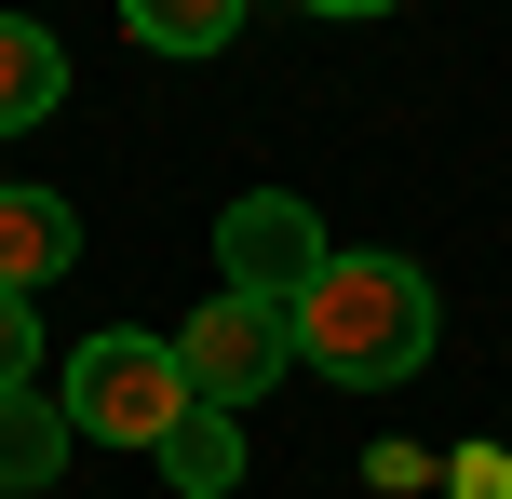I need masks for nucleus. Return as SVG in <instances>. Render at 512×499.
I'll list each match as a JSON object with an SVG mask.
<instances>
[{
	"instance_id": "12",
	"label": "nucleus",
	"mask_w": 512,
	"mask_h": 499,
	"mask_svg": "<svg viewBox=\"0 0 512 499\" xmlns=\"http://www.w3.org/2000/svg\"><path fill=\"white\" fill-rule=\"evenodd\" d=\"M297 14H405V0H297Z\"/></svg>"
},
{
	"instance_id": "3",
	"label": "nucleus",
	"mask_w": 512,
	"mask_h": 499,
	"mask_svg": "<svg viewBox=\"0 0 512 499\" xmlns=\"http://www.w3.org/2000/svg\"><path fill=\"white\" fill-rule=\"evenodd\" d=\"M176 365H189V405H230V419H243L270 378H297V311H270V297H230V284H216L203 311H189Z\"/></svg>"
},
{
	"instance_id": "11",
	"label": "nucleus",
	"mask_w": 512,
	"mask_h": 499,
	"mask_svg": "<svg viewBox=\"0 0 512 499\" xmlns=\"http://www.w3.org/2000/svg\"><path fill=\"white\" fill-rule=\"evenodd\" d=\"M459 473H472V499H512V459H459Z\"/></svg>"
},
{
	"instance_id": "1",
	"label": "nucleus",
	"mask_w": 512,
	"mask_h": 499,
	"mask_svg": "<svg viewBox=\"0 0 512 499\" xmlns=\"http://www.w3.org/2000/svg\"><path fill=\"white\" fill-rule=\"evenodd\" d=\"M445 338L432 284H418V257H324L297 297V365L337 378V392H391V378H418Z\"/></svg>"
},
{
	"instance_id": "7",
	"label": "nucleus",
	"mask_w": 512,
	"mask_h": 499,
	"mask_svg": "<svg viewBox=\"0 0 512 499\" xmlns=\"http://www.w3.org/2000/svg\"><path fill=\"white\" fill-rule=\"evenodd\" d=\"M54 95H68V54H54L41 14H0V135L54 122Z\"/></svg>"
},
{
	"instance_id": "5",
	"label": "nucleus",
	"mask_w": 512,
	"mask_h": 499,
	"mask_svg": "<svg viewBox=\"0 0 512 499\" xmlns=\"http://www.w3.org/2000/svg\"><path fill=\"white\" fill-rule=\"evenodd\" d=\"M54 270H81V216L54 203V189H0V284L41 297Z\"/></svg>"
},
{
	"instance_id": "4",
	"label": "nucleus",
	"mask_w": 512,
	"mask_h": 499,
	"mask_svg": "<svg viewBox=\"0 0 512 499\" xmlns=\"http://www.w3.org/2000/svg\"><path fill=\"white\" fill-rule=\"evenodd\" d=\"M216 257H230V297H270V311H297V297H310V270H324L337 243H324V216H310L297 189H243V203L216 216Z\"/></svg>"
},
{
	"instance_id": "8",
	"label": "nucleus",
	"mask_w": 512,
	"mask_h": 499,
	"mask_svg": "<svg viewBox=\"0 0 512 499\" xmlns=\"http://www.w3.org/2000/svg\"><path fill=\"white\" fill-rule=\"evenodd\" d=\"M68 446H81V432H68V405H54V392H0V486H54V473H68Z\"/></svg>"
},
{
	"instance_id": "2",
	"label": "nucleus",
	"mask_w": 512,
	"mask_h": 499,
	"mask_svg": "<svg viewBox=\"0 0 512 499\" xmlns=\"http://www.w3.org/2000/svg\"><path fill=\"white\" fill-rule=\"evenodd\" d=\"M54 405H68L81 446H162V432L189 419V365H176V338H149V324H108V338L68 351Z\"/></svg>"
},
{
	"instance_id": "6",
	"label": "nucleus",
	"mask_w": 512,
	"mask_h": 499,
	"mask_svg": "<svg viewBox=\"0 0 512 499\" xmlns=\"http://www.w3.org/2000/svg\"><path fill=\"white\" fill-rule=\"evenodd\" d=\"M149 459H162V486H176V499H230V486H243V419H230V405H189Z\"/></svg>"
},
{
	"instance_id": "9",
	"label": "nucleus",
	"mask_w": 512,
	"mask_h": 499,
	"mask_svg": "<svg viewBox=\"0 0 512 499\" xmlns=\"http://www.w3.org/2000/svg\"><path fill=\"white\" fill-rule=\"evenodd\" d=\"M122 27L149 54H230L243 41V0H122Z\"/></svg>"
},
{
	"instance_id": "10",
	"label": "nucleus",
	"mask_w": 512,
	"mask_h": 499,
	"mask_svg": "<svg viewBox=\"0 0 512 499\" xmlns=\"http://www.w3.org/2000/svg\"><path fill=\"white\" fill-rule=\"evenodd\" d=\"M0 392H41V311L0 284Z\"/></svg>"
}]
</instances>
